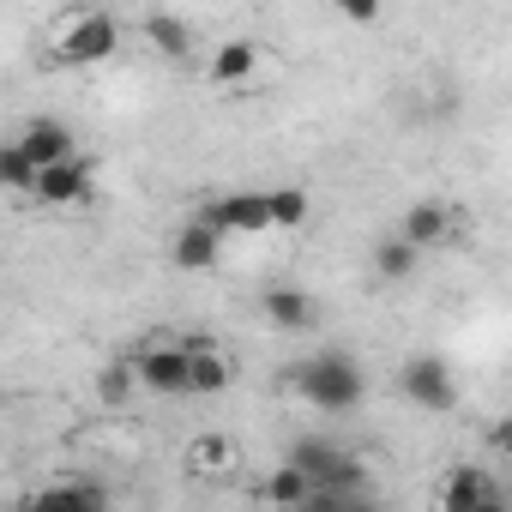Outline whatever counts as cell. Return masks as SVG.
Masks as SVG:
<instances>
[{"label": "cell", "mask_w": 512, "mask_h": 512, "mask_svg": "<svg viewBox=\"0 0 512 512\" xmlns=\"http://www.w3.org/2000/svg\"><path fill=\"white\" fill-rule=\"evenodd\" d=\"M127 368H133L139 392H151V398H187V344H181V332H145L127 350Z\"/></svg>", "instance_id": "cell-3"}, {"label": "cell", "mask_w": 512, "mask_h": 512, "mask_svg": "<svg viewBox=\"0 0 512 512\" xmlns=\"http://www.w3.org/2000/svg\"><path fill=\"white\" fill-rule=\"evenodd\" d=\"M260 43H247V37H229L223 49H211V61H205V79L217 85V91H241V85H253V73H260Z\"/></svg>", "instance_id": "cell-14"}, {"label": "cell", "mask_w": 512, "mask_h": 512, "mask_svg": "<svg viewBox=\"0 0 512 512\" xmlns=\"http://www.w3.org/2000/svg\"><path fill=\"white\" fill-rule=\"evenodd\" d=\"M344 19H350V25H374L380 7H374V0H344Z\"/></svg>", "instance_id": "cell-23"}, {"label": "cell", "mask_w": 512, "mask_h": 512, "mask_svg": "<svg viewBox=\"0 0 512 512\" xmlns=\"http://www.w3.org/2000/svg\"><path fill=\"white\" fill-rule=\"evenodd\" d=\"M320 416H350L362 398H368V374L344 356V350H320V356H308V362H296L290 374H284Z\"/></svg>", "instance_id": "cell-1"}, {"label": "cell", "mask_w": 512, "mask_h": 512, "mask_svg": "<svg viewBox=\"0 0 512 512\" xmlns=\"http://www.w3.org/2000/svg\"><path fill=\"white\" fill-rule=\"evenodd\" d=\"M19 512H115V494L97 476H55L25 494Z\"/></svg>", "instance_id": "cell-9"}, {"label": "cell", "mask_w": 512, "mask_h": 512, "mask_svg": "<svg viewBox=\"0 0 512 512\" xmlns=\"http://www.w3.org/2000/svg\"><path fill=\"white\" fill-rule=\"evenodd\" d=\"M284 464H290V470H302V482H308V488H332V494H362V488H368L362 458L338 452V446H332V440H320V434L296 440Z\"/></svg>", "instance_id": "cell-4"}, {"label": "cell", "mask_w": 512, "mask_h": 512, "mask_svg": "<svg viewBox=\"0 0 512 512\" xmlns=\"http://www.w3.org/2000/svg\"><path fill=\"white\" fill-rule=\"evenodd\" d=\"M187 344V398H217L235 386V356L223 344H211L205 332H181Z\"/></svg>", "instance_id": "cell-10"}, {"label": "cell", "mask_w": 512, "mask_h": 512, "mask_svg": "<svg viewBox=\"0 0 512 512\" xmlns=\"http://www.w3.org/2000/svg\"><path fill=\"white\" fill-rule=\"evenodd\" d=\"M416 266H422V253H416L404 235L374 241V278H380V284H410V278H416Z\"/></svg>", "instance_id": "cell-18"}, {"label": "cell", "mask_w": 512, "mask_h": 512, "mask_svg": "<svg viewBox=\"0 0 512 512\" xmlns=\"http://www.w3.org/2000/svg\"><path fill=\"white\" fill-rule=\"evenodd\" d=\"M398 392H404L416 410H434V416L458 410V374H452L446 356H410V362L398 368Z\"/></svg>", "instance_id": "cell-7"}, {"label": "cell", "mask_w": 512, "mask_h": 512, "mask_svg": "<svg viewBox=\"0 0 512 512\" xmlns=\"http://www.w3.org/2000/svg\"><path fill=\"white\" fill-rule=\"evenodd\" d=\"M169 260H175V272H211V266H223V235H211L205 223L187 217L169 241Z\"/></svg>", "instance_id": "cell-15"}, {"label": "cell", "mask_w": 512, "mask_h": 512, "mask_svg": "<svg viewBox=\"0 0 512 512\" xmlns=\"http://www.w3.org/2000/svg\"><path fill=\"white\" fill-rule=\"evenodd\" d=\"M308 494H314V488H308V482H302V470H290V464H278V470L260 482V500H266L272 512H296Z\"/></svg>", "instance_id": "cell-19"}, {"label": "cell", "mask_w": 512, "mask_h": 512, "mask_svg": "<svg viewBox=\"0 0 512 512\" xmlns=\"http://www.w3.org/2000/svg\"><path fill=\"white\" fill-rule=\"evenodd\" d=\"M398 235H404L416 253H428V247H452V211H446L440 199H422V205H410V211H404Z\"/></svg>", "instance_id": "cell-17"}, {"label": "cell", "mask_w": 512, "mask_h": 512, "mask_svg": "<svg viewBox=\"0 0 512 512\" xmlns=\"http://www.w3.org/2000/svg\"><path fill=\"white\" fill-rule=\"evenodd\" d=\"M31 187H37V169L19 157V145H0V193L31 199Z\"/></svg>", "instance_id": "cell-21"}, {"label": "cell", "mask_w": 512, "mask_h": 512, "mask_svg": "<svg viewBox=\"0 0 512 512\" xmlns=\"http://www.w3.org/2000/svg\"><path fill=\"white\" fill-rule=\"evenodd\" d=\"M193 223H205L211 235L235 241V235H266L272 229V211H266V193L235 187V193H205L193 205Z\"/></svg>", "instance_id": "cell-5"}, {"label": "cell", "mask_w": 512, "mask_h": 512, "mask_svg": "<svg viewBox=\"0 0 512 512\" xmlns=\"http://www.w3.org/2000/svg\"><path fill=\"white\" fill-rule=\"evenodd\" d=\"M260 314L278 326V332H314L326 314H320V302L308 296V290H296V284H272L266 296H260Z\"/></svg>", "instance_id": "cell-13"}, {"label": "cell", "mask_w": 512, "mask_h": 512, "mask_svg": "<svg viewBox=\"0 0 512 512\" xmlns=\"http://www.w3.org/2000/svg\"><path fill=\"white\" fill-rule=\"evenodd\" d=\"M13 145H19V157H25L31 169H55V163H67V157H79V133H73L67 121H55V115L25 121Z\"/></svg>", "instance_id": "cell-12"}, {"label": "cell", "mask_w": 512, "mask_h": 512, "mask_svg": "<svg viewBox=\"0 0 512 512\" xmlns=\"http://www.w3.org/2000/svg\"><path fill=\"white\" fill-rule=\"evenodd\" d=\"M266 211H272V229H302L308 223V193L302 187H272Z\"/></svg>", "instance_id": "cell-20"}, {"label": "cell", "mask_w": 512, "mask_h": 512, "mask_svg": "<svg viewBox=\"0 0 512 512\" xmlns=\"http://www.w3.org/2000/svg\"><path fill=\"white\" fill-rule=\"evenodd\" d=\"M181 470L193 482H235L247 470V458H241V440L235 434H193L187 452H181Z\"/></svg>", "instance_id": "cell-11"}, {"label": "cell", "mask_w": 512, "mask_h": 512, "mask_svg": "<svg viewBox=\"0 0 512 512\" xmlns=\"http://www.w3.org/2000/svg\"><path fill=\"white\" fill-rule=\"evenodd\" d=\"M115 49H121V19L115 13L73 7V13L55 19V37H49V61L55 67H103Z\"/></svg>", "instance_id": "cell-2"}, {"label": "cell", "mask_w": 512, "mask_h": 512, "mask_svg": "<svg viewBox=\"0 0 512 512\" xmlns=\"http://www.w3.org/2000/svg\"><path fill=\"white\" fill-rule=\"evenodd\" d=\"M133 392H139V386H133V368H127V356H121V362H109V368L97 374V398H103L109 410L133 404Z\"/></svg>", "instance_id": "cell-22"}, {"label": "cell", "mask_w": 512, "mask_h": 512, "mask_svg": "<svg viewBox=\"0 0 512 512\" xmlns=\"http://www.w3.org/2000/svg\"><path fill=\"white\" fill-rule=\"evenodd\" d=\"M434 500H440V512H512L500 476L482 470V464H452L440 476V494Z\"/></svg>", "instance_id": "cell-8"}, {"label": "cell", "mask_w": 512, "mask_h": 512, "mask_svg": "<svg viewBox=\"0 0 512 512\" xmlns=\"http://www.w3.org/2000/svg\"><path fill=\"white\" fill-rule=\"evenodd\" d=\"M91 199H97V163L91 157H67L55 169H37L31 205H43V211H85Z\"/></svg>", "instance_id": "cell-6"}, {"label": "cell", "mask_w": 512, "mask_h": 512, "mask_svg": "<svg viewBox=\"0 0 512 512\" xmlns=\"http://www.w3.org/2000/svg\"><path fill=\"white\" fill-rule=\"evenodd\" d=\"M133 31H139V43H145L151 55H163V61H187V55H193V25L175 19V13H145Z\"/></svg>", "instance_id": "cell-16"}]
</instances>
